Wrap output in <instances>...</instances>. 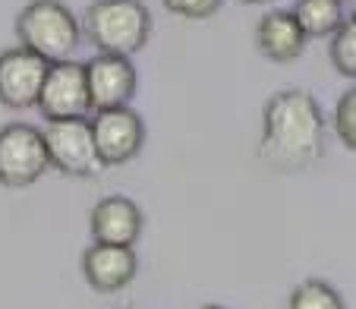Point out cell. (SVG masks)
Masks as SVG:
<instances>
[{
	"mask_svg": "<svg viewBox=\"0 0 356 309\" xmlns=\"http://www.w3.org/2000/svg\"><path fill=\"white\" fill-rule=\"evenodd\" d=\"M325 152V114L306 88H284L265 101L259 158L271 171L293 174Z\"/></svg>",
	"mask_w": 356,
	"mask_h": 309,
	"instance_id": "cell-1",
	"label": "cell"
},
{
	"mask_svg": "<svg viewBox=\"0 0 356 309\" xmlns=\"http://www.w3.org/2000/svg\"><path fill=\"white\" fill-rule=\"evenodd\" d=\"M82 26L101 54L133 57L152 35V13L142 0H95Z\"/></svg>",
	"mask_w": 356,
	"mask_h": 309,
	"instance_id": "cell-2",
	"label": "cell"
},
{
	"mask_svg": "<svg viewBox=\"0 0 356 309\" xmlns=\"http://www.w3.org/2000/svg\"><path fill=\"white\" fill-rule=\"evenodd\" d=\"M16 35L19 45L29 47L32 54L44 57L47 63H57L73 57L79 45V22L60 0H32L16 19Z\"/></svg>",
	"mask_w": 356,
	"mask_h": 309,
	"instance_id": "cell-3",
	"label": "cell"
},
{
	"mask_svg": "<svg viewBox=\"0 0 356 309\" xmlns=\"http://www.w3.org/2000/svg\"><path fill=\"white\" fill-rule=\"evenodd\" d=\"M47 145L41 129L29 123L0 127V187H32L47 174Z\"/></svg>",
	"mask_w": 356,
	"mask_h": 309,
	"instance_id": "cell-4",
	"label": "cell"
},
{
	"mask_svg": "<svg viewBox=\"0 0 356 309\" xmlns=\"http://www.w3.org/2000/svg\"><path fill=\"white\" fill-rule=\"evenodd\" d=\"M47 145V161L67 177H95L104 164L98 158V148L92 139L88 117L73 120H47V129H41Z\"/></svg>",
	"mask_w": 356,
	"mask_h": 309,
	"instance_id": "cell-5",
	"label": "cell"
},
{
	"mask_svg": "<svg viewBox=\"0 0 356 309\" xmlns=\"http://www.w3.org/2000/svg\"><path fill=\"white\" fill-rule=\"evenodd\" d=\"M88 127H92V139L104 168H117V164L133 161L136 154L142 152V145H145V123H142V117L129 104L95 111Z\"/></svg>",
	"mask_w": 356,
	"mask_h": 309,
	"instance_id": "cell-6",
	"label": "cell"
},
{
	"mask_svg": "<svg viewBox=\"0 0 356 309\" xmlns=\"http://www.w3.org/2000/svg\"><path fill=\"white\" fill-rule=\"evenodd\" d=\"M35 108L44 114V120H73V117H88L92 101H88L86 63H76L73 57H70V61L51 63Z\"/></svg>",
	"mask_w": 356,
	"mask_h": 309,
	"instance_id": "cell-7",
	"label": "cell"
},
{
	"mask_svg": "<svg viewBox=\"0 0 356 309\" xmlns=\"http://www.w3.org/2000/svg\"><path fill=\"white\" fill-rule=\"evenodd\" d=\"M51 63L32 54L29 47H10L0 54V104L13 111H26L38 104L41 86Z\"/></svg>",
	"mask_w": 356,
	"mask_h": 309,
	"instance_id": "cell-8",
	"label": "cell"
},
{
	"mask_svg": "<svg viewBox=\"0 0 356 309\" xmlns=\"http://www.w3.org/2000/svg\"><path fill=\"white\" fill-rule=\"evenodd\" d=\"M86 82H88V101L92 111H108V108H123L136 95V67L129 57L120 54H95L86 63Z\"/></svg>",
	"mask_w": 356,
	"mask_h": 309,
	"instance_id": "cell-9",
	"label": "cell"
},
{
	"mask_svg": "<svg viewBox=\"0 0 356 309\" xmlns=\"http://www.w3.org/2000/svg\"><path fill=\"white\" fill-rule=\"evenodd\" d=\"M139 271L133 246H114V243H92L82 255V278L98 294H117L129 287Z\"/></svg>",
	"mask_w": 356,
	"mask_h": 309,
	"instance_id": "cell-10",
	"label": "cell"
},
{
	"mask_svg": "<svg viewBox=\"0 0 356 309\" xmlns=\"http://www.w3.org/2000/svg\"><path fill=\"white\" fill-rule=\"evenodd\" d=\"M142 209L127 196H104L88 215L95 243H114V246H136L142 237Z\"/></svg>",
	"mask_w": 356,
	"mask_h": 309,
	"instance_id": "cell-11",
	"label": "cell"
},
{
	"mask_svg": "<svg viewBox=\"0 0 356 309\" xmlns=\"http://www.w3.org/2000/svg\"><path fill=\"white\" fill-rule=\"evenodd\" d=\"M306 41L309 38H306V32L300 29V22L290 10H271L256 26V47L275 63L300 61L302 51H306Z\"/></svg>",
	"mask_w": 356,
	"mask_h": 309,
	"instance_id": "cell-12",
	"label": "cell"
},
{
	"mask_svg": "<svg viewBox=\"0 0 356 309\" xmlns=\"http://www.w3.org/2000/svg\"><path fill=\"white\" fill-rule=\"evenodd\" d=\"M290 13L296 16L306 38H325L343 22V0H300Z\"/></svg>",
	"mask_w": 356,
	"mask_h": 309,
	"instance_id": "cell-13",
	"label": "cell"
},
{
	"mask_svg": "<svg viewBox=\"0 0 356 309\" xmlns=\"http://www.w3.org/2000/svg\"><path fill=\"white\" fill-rule=\"evenodd\" d=\"M287 309H343V300L328 281L322 278H309L300 287H293L287 300Z\"/></svg>",
	"mask_w": 356,
	"mask_h": 309,
	"instance_id": "cell-14",
	"label": "cell"
},
{
	"mask_svg": "<svg viewBox=\"0 0 356 309\" xmlns=\"http://www.w3.org/2000/svg\"><path fill=\"white\" fill-rule=\"evenodd\" d=\"M331 63L341 76L356 82V16L343 19L331 35Z\"/></svg>",
	"mask_w": 356,
	"mask_h": 309,
	"instance_id": "cell-15",
	"label": "cell"
},
{
	"mask_svg": "<svg viewBox=\"0 0 356 309\" xmlns=\"http://www.w3.org/2000/svg\"><path fill=\"white\" fill-rule=\"evenodd\" d=\"M334 129H337V136H341L343 145H347L350 152H356V88L343 92L341 101H337V108H334Z\"/></svg>",
	"mask_w": 356,
	"mask_h": 309,
	"instance_id": "cell-16",
	"label": "cell"
},
{
	"mask_svg": "<svg viewBox=\"0 0 356 309\" xmlns=\"http://www.w3.org/2000/svg\"><path fill=\"white\" fill-rule=\"evenodd\" d=\"M164 7L183 19H209L221 10V0H164Z\"/></svg>",
	"mask_w": 356,
	"mask_h": 309,
	"instance_id": "cell-17",
	"label": "cell"
},
{
	"mask_svg": "<svg viewBox=\"0 0 356 309\" xmlns=\"http://www.w3.org/2000/svg\"><path fill=\"white\" fill-rule=\"evenodd\" d=\"M243 3H252V7H259V3H271V0H243Z\"/></svg>",
	"mask_w": 356,
	"mask_h": 309,
	"instance_id": "cell-18",
	"label": "cell"
},
{
	"mask_svg": "<svg viewBox=\"0 0 356 309\" xmlns=\"http://www.w3.org/2000/svg\"><path fill=\"white\" fill-rule=\"evenodd\" d=\"M199 309H224V306H199Z\"/></svg>",
	"mask_w": 356,
	"mask_h": 309,
	"instance_id": "cell-19",
	"label": "cell"
},
{
	"mask_svg": "<svg viewBox=\"0 0 356 309\" xmlns=\"http://www.w3.org/2000/svg\"><path fill=\"white\" fill-rule=\"evenodd\" d=\"M123 309H133V306H123Z\"/></svg>",
	"mask_w": 356,
	"mask_h": 309,
	"instance_id": "cell-20",
	"label": "cell"
},
{
	"mask_svg": "<svg viewBox=\"0 0 356 309\" xmlns=\"http://www.w3.org/2000/svg\"><path fill=\"white\" fill-rule=\"evenodd\" d=\"M353 16H356V13H353Z\"/></svg>",
	"mask_w": 356,
	"mask_h": 309,
	"instance_id": "cell-21",
	"label": "cell"
}]
</instances>
